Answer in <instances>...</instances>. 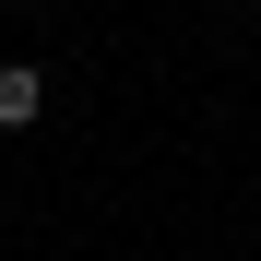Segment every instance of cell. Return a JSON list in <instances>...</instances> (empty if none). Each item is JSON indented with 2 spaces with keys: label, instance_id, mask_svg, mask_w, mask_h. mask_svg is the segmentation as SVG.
Instances as JSON below:
<instances>
[{
  "label": "cell",
  "instance_id": "6da1fadb",
  "mask_svg": "<svg viewBox=\"0 0 261 261\" xmlns=\"http://www.w3.org/2000/svg\"><path fill=\"white\" fill-rule=\"evenodd\" d=\"M48 119V71L36 60H0V130H36Z\"/></svg>",
  "mask_w": 261,
  "mask_h": 261
},
{
  "label": "cell",
  "instance_id": "7a4b0ae2",
  "mask_svg": "<svg viewBox=\"0 0 261 261\" xmlns=\"http://www.w3.org/2000/svg\"><path fill=\"white\" fill-rule=\"evenodd\" d=\"M0 12H48V0H0Z\"/></svg>",
  "mask_w": 261,
  "mask_h": 261
},
{
  "label": "cell",
  "instance_id": "3957f363",
  "mask_svg": "<svg viewBox=\"0 0 261 261\" xmlns=\"http://www.w3.org/2000/svg\"><path fill=\"white\" fill-rule=\"evenodd\" d=\"M249 36H261V0H249Z\"/></svg>",
  "mask_w": 261,
  "mask_h": 261
}]
</instances>
